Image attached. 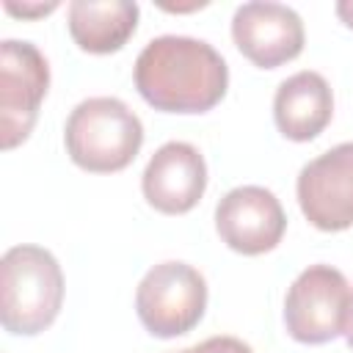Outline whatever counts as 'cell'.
<instances>
[{
  "label": "cell",
  "mask_w": 353,
  "mask_h": 353,
  "mask_svg": "<svg viewBox=\"0 0 353 353\" xmlns=\"http://www.w3.org/2000/svg\"><path fill=\"white\" fill-rule=\"evenodd\" d=\"M132 80L154 110L207 113L226 97L229 66L210 41L168 33L138 52Z\"/></svg>",
  "instance_id": "obj_1"
},
{
  "label": "cell",
  "mask_w": 353,
  "mask_h": 353,
  "mask_svg": "<svg viewBox=\"0 0 353 353\" xmlns=\"http://www.w3.org/2000/svg\"><path fill=\"white\" fill-rule=\"evenodd\" d=\"M63 303V270L41 245H14L0 259V323L14 336L47 331Z\"/></svg>",
  "instance_id": "obj_2"
},
{
  "label": "cell",
  "mask_w": 353,
  "mask_h": 353,
  "mask_svg": "<svg viewBox=\"0 0 353 353\" xmlns=\"http://www.w3.org/2000/svg\"><path fill=\"white\" fill-rule=\"evenodd\" d=\"M63 143L72 163L88 174L124 171L143 146V124L116 97H88L66 119Z\"/></svg>",
  "instance_id": "obj_3"
},
{
  "label": "cell",
  "mask_w": 353,
  "mask_h": 353,
  "mask_svg": "<svg viewBox=\"0 0 353 353\" xmlns=\"http://www.w3.org/2000/svg\"><path fill=\"white\" fill-rule=\"evenodd\" d=\"M207 309V281L188 262H160L146 270L135 290L141 325L157 339H174L193 331Z\"/></svg>",
  "instance_id": "obj_4"
},
{
  "label": "cell",
  "mask_w": 353,
  "mask_h": 353,
  "mask_svg": "<svg viewBox=\"0 0 353 353\" xmlns=\"http://www.w3.org/2000/svg\"><path fill=\"white\" fill-rule=\"evenodd\" d=\"M350 284L331 265H309L284 295V328L301 345H323L345 334Z\"/></svg>",
  "instance_id": "obj_5"
},
{
  "label": "cell",
  "mask_w": 353,
  "mask_h": 353,
  "mask_svg": "<svg viewBox=\"0 0 353 353\" xmlns=\"http://www.w3.org/2000/svg\"><path fill=\"white\" fill-rule=\"evenodd\" d=\"M50 66L33 41H0V143L14 149L36 127L39 108L47 97Z\"/></svg>",
  "instance_id": "obj_6"
},
{
  "label": "cell",
  "mask_w": 353,
  "mask_h": 353,
  "mask_svg": "<svg viewBox=\"0 0 353 353\" xmlns=\"http://www.w3.org/2000/svg\"><path fill=\"white\" fill-rule=\"evenodd\" d=\"M303 218L320 232L353 226V141L309 160L295 182Z\"/></svg>",
  "instance_id": "obj_7"
},
{
  "label": "cell",
  "mask_w": 353,
  "mask_h": 353,
  "mask_svg": "<svg viewBox=\"0 0 353 353\" xmlns=\"http://www.w3.org/2000/svg\"><path fill=\"white\" fill-rule=\"evenodd\" d=\"M218 237L243 256L273 251L287 229V215L273 190L262 185L232 188L215 207Z\"/></svg>",
  "instance_id": "obj_8"
},
{
  "label": "cell",
  "mask_w": 353,
  "mask_h": 353,
  "mask_svg": "<svg viewBox=\"0 0 353 353\" xmlns=\"http://www.w3.org/2000/svg\"><path fill=\"white\" fill-rule=\"evenodd\" d=\"M234 47L259 69L290 63L303 50V22L284 3L254 0L243 3L232 17Z\"/></svg>",
  "instance_id": "obj_9"
},
{
  "label": "cell",
  "mask_w": 353,
  "mask_h": 353,
  "mask_svg": "<svg viewBox=\"0 0 353 353\" xmlns=\"http://www.w3.org/2000/svg\"><path fill=\"white\" fill-rule=\"evenodd\" d=\"M141 190L146 204L163 215L190 212L207 190L204 154L188 141L163 143L143 168Z\"/></svg>",
  "instance_id": "obj_10"
},
{
  "label": "cell",
  "mask_w": 353,
  "mask_h": 353,
  "mask_svg": "<svg viewBox=\"0 0 353 353\" xmlns=\"http://www.w3.org/2000/svg\"><path fill=\"white\" fill-rule=\"evenodd\" d=\"M334 116V94L320 72L303 69L279 83L273 97V121L287 141L306 143L317 138Z\"/></svg>",
  "instance_id": "obj_11"
},
{
  "label": "cell",
  "mask_w": 353,
  "mask_h": 353,
  "mask_svg": "<svg viewBox=\"0 0 353 353\" xmlns=\"http://www.w3.org/2000/svg\"><path fill=\"white\" fill-rule=\"evenodd\" d=\"M141 8L130 0H72L69 36L83 52H119L138 28Z\"/></svg>",
  "instance_id": "obj_12"
},
{
  "label": "cell",
  "mask_w": 353,
  "mask_h": 353,
  "mask_svg": "<svg viewBox=\"0 0 353 353\" xmlns=\"http://www.w3.org/2000/svg\"><path fill=\"white\" fill-rule=\"evenodd\" d=\"M196 353H254L251 345H245L237 336H210L199 345H193Z\"/></svg>",
  "instance_id": "obj_13"
},
{
  "label": "cell",
  "mask_w": 353,
  "mask_h": 353,
  "mask_svg": "<svg viewBox=\"0 0 353 353\" xmlns=\"http://www.w3.org/2000/svg\"><path fill=\"white\" fill-rule=\"evenodd\" d=\"M3 8H6L8 14H14V17H22V19H39V17L52 14V11L58 8V3L50 0V3H22V6H19V3H14V0H6Z\"/></svg>",
  "instance_id": "obj_14"
},
{
  "label": "cell",
  "mask_w": 353,
  "mask_h": 353,
  "mask_svg": "<svg viewBox=\"0 0 353 353\" xmlns=\"http://www.w3.org/2000/svg\"><path fill=\"white\" fill-rule=\"evenodd\" d=\"M334 11H336V17L342 19V25L353 28V0H339V3L334 6Z\"/></svg>",
  "instance_id": "obj_15"
},
{
  "label": "cell",
  "mask_w": 353,
  "mask_h": 353,
  "mask_svg": "<svg viewBox=\"0 0 353 353\" xmlns=\"http://www.w3.org/2000/svg\"><path fill=\"white\" fill-rule=\"evenodd\" d=\"M345 342L353 350V295H350V306H347V320H345Z\"/></svg>",
  "instance_id": "obj_16"
},
{
  "label": "cell",
  "mask_w": 353,
  "mask_h": 353,
  "mask_svg": "<svg viewBox=\"0 0 353 353\" xmlns=\"http://www.w3.org/2000/svg\"><path fill=\"white\" fill-rule=\"evenodd\" d=\"M179 353H196V350H193V347H185V350H179Z\"/></svg>",
  "instance_id": "obj_17"
}]
</instances>
